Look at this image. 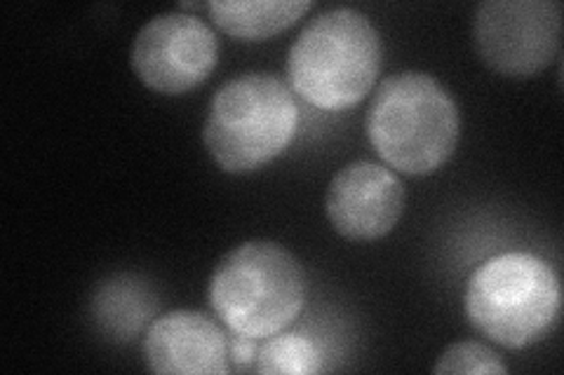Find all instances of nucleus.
<instances>
[{
    "label": "nucleus",
    "mask_w": 564,
    "mask_h": 375,
    "mask_svg": "<svg viewBox=\"0 0 564 375\" xmlns=\"http://www.w3.org/2000/svg\"><path fill=\"white\" fill-rule=\"evenodd\" d=\"M365 132L388 167L423 176L443 167L456 151L462 118L449 89L437 78L402 70L377 87Z\"/></svg>",
    "instance_id": "1"
},
{
    "label": "nucleus",
    "mask_w": 564,
    "mask_h": 375,
    "mask_svg": "<svg viewBox=\"0 0 564 375\" xmlns=\"http://www.w3.org/2000/svg\"><path fill=\"white\" fill-rule=\"evenodd\" d=\"M381 52V35L362 12L327 10L290 47V89L315 109H352L372 92Z\"/></svg>",
    "instance_id": "2"
},
{
    "label": "nucleus",
    "mask_w": 564,
    "mask_h": 375,
    "mask_svg": "<svg viewBox=\"0 0 564 375\" xmlns=\"http://www.w3.org/2000/svg\"><path fill=\"white\" fill-rule=\"evenodd\" d=\"M306 273L285 246L269 240L231 249L209 277V306L234 333L269 338L304 310Z\"/></svg>",
    "instance_id": "3"
},
{
    "label": "nucleus",
    "mask_w": 564,
    "mask_h": 375,
    "mask_svg": "<svg viewBox=\"0 0 564 375\" xmlns=\"http://www.w3.org/2000/svg\"><path fill=\"white\" fill-rule=\"evenodd\" d=\"M299 106L288 82L273 74H245L224 82L209 103L205 146L228 174H250L292 144Z\"/></svg>",
    "instance_id": "4"
},
{
    "label": "nucleus",
    "mask_w": 564,
    "mask_h": 375,
    "mask_svg": "<svg viewBox=\"0 0 564 375\" xmlns=\"http://www.w3.org/2000/svg\"><path fill=\"white\" fill-rule=\"evenodd\" d=\"M466 317L491 343L522 350L555 327L562 291L551 263L527 252L485 261L468 279Z\"/></svg>",
    "instance_id": "5"
},
{
    "label": "nucleus",
    "mask_w": 564,
    "mask_h": 375,
    "mask_svg": "<svg viewBox=\"0 0 564 375\" xmlns=\"http://www.w3.org/2000/svg\"><path fill=\"white\" fill-rule=\"evenodd\" d=\"M562 8L555 0H485L475 10L473 38L480 59L501 76L529 78L560 52Z\"/></svg>",
    "instance_id": "6"
},
{
    "label": "nucleus",
    "mask_w": 564,
    "mask_h": 375,
    "mask_svg": "<svg viewBox=\"0 0 564 375\" xmlns=\"http://www.w3.org/2000/svg\"><path fill=\"white\" fill-rule=\"evenodd\" d=\"M217 35L203 20L184 12L158 14L139 29L132 45V68L153 92L184 95L215 70Z\"/></svg>",
    "instance_id": "7"
},
{
    "label": "nucleus",
    "mask_w": 564,
    "mask_h": 375,
    "mask_svg": "<svg viewBox=\"0 0 564 375\" xmlns=\"http://www.w3.org/2000/svg\"><path fill=\"white\" fill-rule=\"evenodd\" d=\"M325 211L341 238L360 242L379 240L402 217L404 186L395 172L369 159H358L334 174Z\"/></svg>",
    "instance_id": "8"
},
{
    "label": "nucleus",
    "mask_w": 564,
    "mask_h": 375,
    "mask_svg": "<svg viewBox=\"0 0 564 375\" xmlns=\"http://www.w3.org/2000/svg\"><path fill=\"white\" fill-rule=\"evenodd\" d=\"M144 360L153 373L167 375H224L231 371L224 331L196 310L158 317L144 335Z\"/></svg>",
    "instance_id": "9"
},
{
    "label": "nucleus",
    "mask_w": 564,
    "mask_h": 375,
    "mask_svg": "<svg viewBox=\"0 0 564 375\" xmlns=\"http://www.w3.org/2000/svg\"><path fill=\"white\" fill-rule=\"evenodd\" d=\"M311 8V0H217V3H207L212 22L238 41H267L294 26Z\"/></svg>",
    "instance_id": "10"
},
{
    "label": "nucleus",
    "mask_w": 564,
    "mask_h": 375,
    "mask_svg": "<svg viewBox=\"0 0 564 375\" xmlns=\"http://www.w3.org/2000/svg\"><path fill=\"white\" fill-rule=\"evenodd\" d=\"M257 373H294V375H308L323 371V354L302 333H285L280 331L269 335L257 350L254 360Z\"/></svg>",
    "instance_id": "11"
},
{
    "label": "nucleus",
    "mask_w": 564,
    "mask_h": 375,
    "mask_svg": "<svg viewBox=\"0 0 564 375\" xmlns=\"http://www.w3.org/2000/svg\"><path fill=\"white\" fill-rule=\"evenodd\" d=\"M435 373H499L503 375L508 368L499 360V354L489 350L482 343L464 341L449 345L440 354L437 364L433 366Z\"/></svg>",
    "instance_id": "12"
},
{
    "label": "nucleus",
    "mask_w": 564,
    "mask_h": 375,
    "mask_svg": "<svg viewBox=\"0 0 564 375\" xmlns=\"http://www.w3.org/2000/svg\"><path fill=\"white\" fill-rule=\"evenodd\" d=\"M257 338L250 335H240L234 333L231 341H228V360L236 364L238 371H254V360H257Z\"/></svg>",
    "instance_id": "13"
}]
</instances>
